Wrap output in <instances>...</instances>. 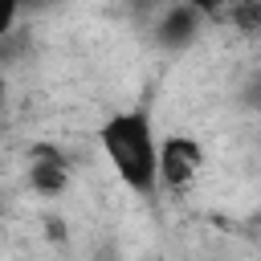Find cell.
I'll return each instance as SVG.
<instances>
[{"mask_svg": "<svg viewBox=\"0 0 261 261\" xmlns=\"http://www.w3.org/2000/svg\"><path fill=\"white\" fill-rule=\"evenodd\" d=\"M204 167V147L196 139H184V135H171L163 139V147H155V179L171 192H184Z\"/></svg>", "mask_w": 261, "mask_h": 261, "instance_id": "obj_2", "label": "cell"}, {"mask_svg": "<svg viewBox=\"0 0 261 261\" xmlns=\"http://www.w3.org/2000/svg\"><path fill=\"white\" fill-rule=\"evenodd\" d=\"M29 179H33V188H37V192H45V196L65 192V184H69L65 155H61L57 147H49V143H37V147H33V167H29Z\"/></svg>", "mask_w": 261, "mask_h": 261, "instance_id": "obj_3", "label": "cell"}, {"mask_svg": "<svg viewBox=\"0 0 261 261\" xmlns=\"http://www.w3.org/2000/svg\"><path fill=\"white\" fill-rule=\"evenodd\" d=\"M196 33H200V12L188 4H171L159 20V41L171 49H184L188 41H196Z\"/></svg>", "mask_w": 261, "mask_h": 261, "instance_id": "obj_4", "label": "cell"}, {"mask_svg": "<svg viewBox=\"0 0 261 261\" xmlns=\"http://www.w3.org/2000/svg\"><path fill=\"white\" fill-rule=\"evenodd\" d=\"M98 139H102V151H106L110 167L118 171V179L130 192L151 196L159 188V179H155V147L159 143H155L151 118L143 110H122V114L106 118Z\"/></svg>", "mask_w": 261, "mask_h": 261, "instance_id": "obj_1", "label": "cell"}, {"mask_svg": "<svg viewBox=\"0 0 261 261\" xmlns=\"http://www.w3.org/2000/svg\"><path fill=\"white\" fill-rule=\"evenodd\" d=\"M179 4H188V8H196L200 16H220L232 0H179Z\"/></svg>", "mask_w": 261, "mask_h": 261, "instance_id": "obj_6", "label": "cell"}, {"mask_svg": "<svg viewBox=\"0 0 261 261\" xmlns=\"http://www.w3.org/2000/svg\"><path fill=\"white\" fill-rule=\"evenodd\" d=\"M16 12H20V0H0V37H8V33H12Z\"/></svg>", "mask_w": 261, "mask_h": 261, "instance_id": "obj_5", "label": "cell"}]
</instances>
